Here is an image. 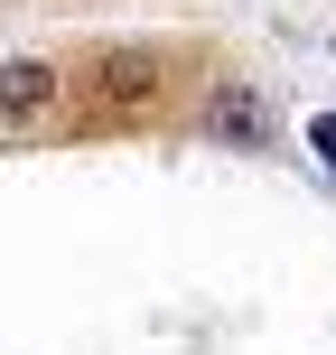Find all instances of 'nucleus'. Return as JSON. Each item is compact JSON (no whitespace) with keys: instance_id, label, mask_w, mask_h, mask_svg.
<instances>
[{"instance_id":"1","label":"nucleus","mask_w":336,"mask_h":355,"mask_svg":"<svg viewBox=\"0 0 336 355\" xmlns=\"http://www.w3.org/2000/svg\"><path fill=\"white\" fill-rule=\"evenodd\" d=\"M47 103H56V66H37V56H10V66H0V131L47 122Z\"/></svg>"},{"instance_id":"2","label":"nucleus","mask_w":336,"mask_h":355,"mask_svg":"<svg viewBox=\"0 0 336 355\" xmlns=\"http://www.w3.org/2000/svg\"><path fill=\"white\" fill-rule=\"evenodd\" d=\"M206 131H215V141H233V150H252V141L271 131V112H262V94H252V85H215V94H206Z\"/></svg>"},{"instance_id":"3","label":"nucleus","mask_w":336,"mask_h":355,"mask_svg":"<svg viewBox=\"0 0 336 355\" xmlns=\"http://www.w3.org/2000/svg\"><path fill=\"white\" fill-rule=\"evenodd\" d=\"M150 85H159L150 56H112V66H103V103H150Z\"/></svg>"},{"instance_id":"4","label":"nucleus","mask_w":336,"mask_h":355,"mask_svg":"<svg viewBox=\"0 0 336 355\" xmlns=\"http://www.w3.org/2000/svg\"><path fill=\"white\" fill-rule=\"evenodd\" d=\"M308 141H318V168L336 178V112H318V122H308Z\"/></svg>"}]
</instances>
